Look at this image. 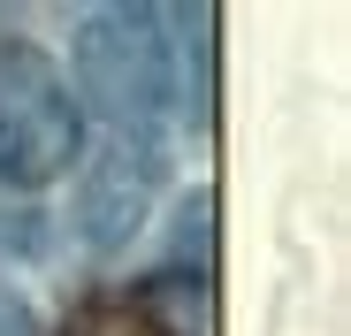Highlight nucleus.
Segmentation results:
<instances>
[{
    "label": "nucleus",
    "mask_w": 351,
    "mask_h": 336,
    "mask_svg": "<svg viewBox=\"0 0 351 336\" xmlns=\"http://www.w3.org/2000/svg\"><path fill=\"white\" fill-rule=\"evenodd\" d=\"M176 69H184V38L160 8H92L77 31V84L114 130H153L176 107Z\"/></svg>",
    "instance_id": "f257e3e1"
},
{
    "label": "nucleus",
    "mask_w": 351,
    "mask_h": 336,
    "mask_svg": "<svg viewBox=\"0 0 351 336\" xmlns=\"http://www.w3.org/2000/svg\"><path fill=\"white\" fill-rule=\"evenodd\" d=\"M0 336H38L31 306H23V298H8V291H0Z\"/></svg>",
    "instance_id": "39448f33"
},
{
    "label": "nucleus",
    "mask_w": 351,
    "mask_h": 336,
    "mask_svg": "<svg viewBox=\"0 0 351 336\" xmlns=\"http://www.w3.org/2000/svg\"><path fill=\"white\" fill-rule=\"evenodd\" d=\"M62 336H176V328L153 306V291H99L62 321Z\"/></svg>",
    "instance_id": "7ed1b4c3"
},
{
    "label": "nucleus",
    "mask_w": 351,
    "mask_h": 336,
    "mask_svg": "<svg viewBox=\"0 0 351 336\" xmlns=\"http://www.w3.org/2000/svg\"><path fill=\"white\" fill-rule=\"evenodd\" d=\"M138 206H145V168L130 176V160H107V176H99L92 199H84V237H92V245L130 237V230H138Z\"/></svg>",
    "instance_id": "20e7f679"
},
{
    "label": "nucleus",
    "mask_w": 351,
    "mask_h": 336,
    "mask_svg": "<svg viewBox=\"0 0 351 336\" xmlns=\"http://www.w3.org/2000/svg\"><path fill=\"white\" fill-rule=\"evenodd\" d=\"M77 160V99L53 53L31 38H0V184L38 191Z\"/></svg>",
    "instance_id": "f03ea898"
}]
</instances>
